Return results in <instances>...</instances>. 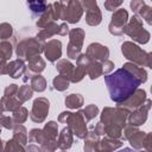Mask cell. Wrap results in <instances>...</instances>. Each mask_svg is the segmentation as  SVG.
Listing matches in <instances>:
<instances>
[{"mask_svg":"<svg viewBox=\"0 0 152 152\" xmlns=\"http://www.w3.org/2000/svg\"><path fill=\"white\" fill-rule=\"evenodd\" d=\"M65 124L70 127L74 135H76L78 139H84V137L88 133V128H87V121L84 119L82 110H78L76 113L70 112Z\"/></svg>","mask_w":152,"mask_h":152,"instance_id":"ba28073f","label":"cell"},{"mask_svg":"<svg viewBox=\"0 0 152 152\" xmlns=\"http://www.w3.org/2000/svg\"><path fill=\"white\" fill-rule=\"evenodd\" d=\"M45 42L38 39L37 37H30L20 40L15 46V55L18 58L28 61L36 55H40L44 50Z\"/></svg>","mask_w":152,"mask_h":152,"instance_id":"3957f363","label":"cell"},{"mask_svg":"<svg viewBox=\"0 0 152 152\" xmlns=\"http://www.w3.org/2000/svg\"><path fill=\"white\" fill-rule=\"evenodd\" d=\"M146 100V91L144 89H140V88H137L133 94H131L125 101L120 102V103H116V106H120L129 112L134 110L135 108L140 107Z\"/></svg>","mask_w":152,"mask_h":152,"instance_id":"7c38bea8","label":"cell"},{"mask_svg":"<svg viewBox=\"0 0 152 152\" xmlns=\"http://www.w3.org/2000/svg\"><path fill=\"white\" fill-rule=\"evenodd\" d=\"M45 66H46L45 61L40 57V55H36L27 61L26 69L32 74H40L45 69Z\"/></svg>","mask_w":152,"mask_h":152,"instance_id":"ffe728a7","label":"cell"},{"mask_svg":"<svg viewBox=\"0 0 152 152\" xmlns=\"http://www.w3.org/2000/svg\"><path fill=\"white\" fill-rule=\"evenodd\" d=\"M142 147H144L146 151H151V150H152V133H146L145 139H144Z\"/></svg>","mask_w":152,"mask_h":152,"instance_id":"f907efd6","label":"cell"},{"mask_svg":"<svg viewBox=\"0 0 152 152\" xmlns=\"http://www.w3.org/2000/svg\"><path fill=\"white\" fill-rule=\"evenodd\" d=\"M101 65H102V72L104 74V75H107V74H110L113 70H114V62H112V61H109V59H104V61H102L101 62Z\"/></svg>","mask_w":152,"mask_h":152,"instance_id":"7dc6e473","label":"cell"},{"mask_svg":"<svg viewBox=\"0 0 152 152\" xmlns=\"http://www.w3.org/2000/svg\"><path fill=\"white\" fill-rule=\"evenodd\" d=\"M84 76H86V70H84L83 68L76 65V66L74 68V70H72L70 77H69V81L72 82V83H78V82H81V81L83 80Z\"/></svg>","mask_w":152,"mask_h":152,"instance_id":"f35d334b","label":"cell"},{"mask_svg":"<svg viewBox=\"0 0 152 152\" xmlns=\"http://www.w3.org/2000/svg\"><path fill=\"white\" fill-rule=\"evenodd\" d=\"M99 144H100V138L97 134L94 133V131H88L87 135L84 137V151L86 152H93V151H99Z\"/></svg>","mask_w":152,"mask_h":152,"instance_id":"44dd1931","label":"cell"},{"mask_svg":"<svg viewBox=\"0 0 152 152\" xmlns=\"http://www.w3.org/2000/svg\"><path fill=\"white\" fill-rule=\"evenodd\" d=\"M55 1H59V0H55Z\"/></svg>","mask_w":152,"mask_h":152,"instance_id":"91938a15","label":"cell"},{"mask_svg":"<svg viewBox=\"0 0 152 152\" xmlns=\"http://www.w3.org/2000/svg\"><path fill=\"white\" fill-rule=\"evenodd\" d=\"M13 36V27L8 23L0 24V39L6 40Z\"/></svg>","mask_w":152,"mask_h":152,"instance_id":"b9f144b4","label":"cell"},{"mask_svg":"<svg viewBox=\"0 0 152 152\" xmlns=\"http://www.w3.org/2000/svg\"><path fill=\"white\" fill-rule=\"evenodd\" d=\"M14 140H17L19 144H21L23 146H25L28 141V135H27V129L25 128V126H23L21 124H14L13 126V137Z\"/></svg>","mask_w":152,"mask_h":152,"instance_id":"603a6c76","label":"cell"},{"mask_svg":"<svg viewBox=\"0 0 152 152\" xmlns=\"http://www.w3.org/2000/svg\"><path fill=\"white\" fill-rule=\"evenodd\" d=\"M140 19H145V21L148 24V25H151L152 24V7L151 6H148V5H144L141 8H140V11L138 12V14H137Z\"/></svg>","mask_w":152,"mask_h":152,"instance_id":"74e56055","label":"cell"},{"mask_svg":"<svg viewBox=\"0 0 152 152\" xmlns=\"http://www.w3.org/2000/svg\"><path fill=\"white\" fill-rule=\"evenodd\" d=\"M43 52L49 62H51V63L57 62L62 56V42L58 39L48 40L44 44Z\"/></svg>","mask_w":152,"mask_h":152,"instance_id":"4fadbf2b","label":"cell"},{"mask_svg":"<svg viewBox=\"0 0 152 152\" xmlns=\"http://www.w3.org/2000/svg\"><path fill=\"white\" fill-rule=\"evenodd\" d=\"M48 140H50V139H48V137L45 135L43 128L42 129L40 128H32L30 131V133H28V141L32 142V144L42 145L43 142H45Z\"/></svg>","mask_w":152,"mask_h":152,"instance_id":"f1b7e54d","label":"cell"},{"mask_svg":"<svg viewBox=\"0 0 152 152\" xmlns=\"http://www.w3.org/2000/svg\"><path fill=\"white\" fill-rule=\"evenodd\" d=\"M93 61H94V59H91L87 53H81V55L77 57V59H76V65H78V66L83 68L84 70H87V68L89 66V64H90Z\"/></svg>","mask_w":152,"mask_h":152,"instance_id":"7bdbcfd3","label":"cell"},{"mask_svg":"<svg viewBox=\"0 0 152 152\" xmlns=\"http://www.w3.org/2000/svg\"><path fill=\"white\" fill-rule=\"evenodd\" d=\"M69 26H68V24L66 23H63V24H61L59 25V27H58V34L59 36H66V34H69Z\"/></svg>","mask_w":152,"mask_h":152,"instance_id":"db71d44e","label":"cell"},{"mask_svg":"<svg viewBox=\"0 0 152 152\" xmlns=\"http://www.w3.org/2000/svg\"><path fill=\"white\" fill-rule=\"evenodd\" d=\"M18 86L15 83H12L10 86H7L4 90V95L5 96H17V93H18Z\"/></svg>","mask_w":152,"mask_h":152,"instance_id":"c3c4849f","label":"cell"},{"mask_svg":"<svg viewBox=\"0 0 152 152\" xmlns=\"http://www.w3.org/2000/svg\"><path fill=\"white\" fill-rule=\"evenodd\" d=\"M102 21V13L99 6L86 11V23L89 26H97Z\"/></svg>","mask_w":152,"mask_h":152,"instance_id":"7402d4cb","label":"cell"},{"mask_svg":"<svg viewBox=\"0 0 152 152\" xmlns=\"http://www.w3.org/2000/svg\"><path fill=\"white\" fill-rule=\"evenodd\" d=\"M50 109V102L46 97H38L33 101L30 112V119L36 124H42L45 121Z\"/></svg>","mask_w":152,"mask_h":152,"instance_id":"9c48e42d","label":"cell"},{"mask_svg":"<svg viewBox=\"0 0 152 152\" xmlns=\"http://www.w3.org/2000/svg\"><path fill=\"white\" fill-rule=\"evenodd\" d=\"M104 83L109 91L110 100L115 103L125 101L141 84L135 76L124 68L115 70L113 74H107L104 76Z\"/></svg>","mask_w":152,"mask_h":152,"instance_id":"6da1fadb","label":"cell"},{"mask_svg":"<svg viewBox=\"0 0 152 152\" xmlns=\"http://www.w3.org/2000/svg\"><path fill=\"white\" fill-rule=\"evenodd\" d=\"M145 135H146V133L139 129V131H137L132 137H129L127 140L129 141L131 146H132L134 150H140V148H142V144H144Z\"/></svg>","mask_w":152,"mask_h":152,"instance_id":"d6a6232c","label":"cell"},{"mask_svg":"<svg viewBox=\"0 0 152 152\" xmlns=\"http://www.w3.org/2000/svg\"><path fill=\"white\" fill-rule=\"evenodd\" d=\"M86 74L89 76L90 80H96V78H99L101 75H103L101 62H99V61H93V62L89 64V66L87 68Z\"/></svg>","mask_w":152,"mask_h":152,"instance_id":"4dcf8cb0","label":"cell"},{"mask_svg":"<svg viewBox=\"0 0 152 152\" xmlns=\"http://www.w3.org/2000/svg\"><path fill=\"white\" fill-rule=\"evenodd\" d=\"M144 5H145V1H144V0H132L131 4H129L131 10L134 12L135 15L138 14V12L140 11V8H141Z\"/></svg>","mask_w":152,"mask_h":152,"instance_id":"681fc988","label":"cell"},{"mask_svg":"<svg viewBox=\"0 0 152 152\" xmlns=\"http://www.w3.org/2000/svg\"><path fill=\"white\" fill-rule=\"evenodd\" d=\"M0 102L2 103V107L7 112H14L15 109H18L20 106H21V101H19L18 97L15 96H2L0 99Z\"/></svg>","mask_w":152,"mask_h":152,"instance_id":"d4e9b609","label":"cell"},{"mask_svg":"<svg viewBox=\"0 0 152 152\" xmlns=\"http://www.w3.org/2000/svg\"><path fill=\"white\" fill-rule=\"evenodd\" d=\"M0 135H1V128H0ZM4 150V146H2V140H1V137H0V151Z\"/></svg>","mask_w":152,"mask_h":152,"instance_id":"6f0895ef","label":"cell"},{"mask_svg":"<svg viewBox=\"0 0 152 152\" xmlns=\"http://www.w3.org/2000/svg\"><path fill=\"white\" fill-rule=\"evenodd\" d=\"M26 5L33 15H40L48 6L46 0H26Z\"/></svg>","mask_w":152,"mask_h":152,"instance_id":"484cf974","label":"cell"},{"mask_svg":"<svg viewBox=\"0 0 152 152\" xmlns=\"http://www.w3.org/2000/svg\"><path fill=\"white\" fill-rule=\"evenodd\" d=\"M62 5V14L61 19L65 20L69 24H76L81 20L83 14V7L80 0H69L68 4Z\"/></svg>","mask_w":152,"mask_h":152,"instance_id":"52a82bcc","label":"cell"},{"mask_svg":"<svg viewBox=\"0 0 152 152\" xmlns=\"http://www.w3.org/2000/svg\"><path fill=\"white\" fill-rule=\"evenodd\" d=\"M93 131H94V133H95V134H97L99 137L104 135V126H103V124H102L101 121H99V122L96 124V126H95V128H94Z\"/></svg>","mask_w":152,"mask_h":152,"instance_id":"f5cc1de1","label":"cell"},{"mask_svg":"<svg viewBox=\"0 0 152 152\" xmlns=\"http://www.w3.org/2000/svg\"><path fill=\"white\" fill-rule=\"evenodd\" d=\"M121 52L124 55V57L139 65V66H147V68H152L151 66V59H152V55L150 52H146L145 50H142L139 45H137L133 42H124L121 44Z\"/></svg>","mask_w":152,"mask_h":152,"instance_id":"7a4b0ae2","label":"cell"},{"mask_svg":"<svg viewBox=\"0 0 152 152\" xmlns=\"http://www.w3.org/2000/svg\"><path fill=\"white\" fill-rule=\"evenodd\" d=\"M56 20L55 18V13H53V7H52V4H48L46 6V10L39 15L36 25L39 27V28H43L45 26H48L49 24L53 23Z\"/></svg>","mask_w":152,"mask_h":152,"instance_id":"d6986e66","label":"cell"},{"mask_svg":"<svg viewBox=\"0 0 152 152\" xmlns=\"http://www.w3.org/2000/svg\"><path fill=\"white\" fill-rule=\"evenodd\" d=\"M74 68H75V65H74L70 61H68V59H58L57 63H56V69H57V71H58L61 75L66 76L68 78L70 77V75H71Z\"/></svg>","mask_w":152,"mask_h":152,"instance_id":"f546056e","label":"cell"},{"mask_svg":"<svg viewBox=\"0 0 152 152\" xmlns=\"http://www.w3.org/2000/svg\"><path fill=\"white\" fill-rule=\"evenodd\" d=\"M124 145L121 139H115V138H110L108 135H106L104 138L100 139V144H99V151H114L120 148Z\"/></svg>","mask_w":152,"mask_h":152,"instance_id":"e0dca14e","label":"cell"},{"mask_svg":"<svg viewBox=\"0 0 152 152\" xmlns=\"http://www.w3.org/2000/svg\"><path fill=\"white\" fill-rule=\"evenodd\" d=\"M84 30L81 27L71 28L69 31V43L66 46V56L70 59H77V57L82 53V46L84 42Z\"/></svg>","mask_w":152,"mask_h":152,"instance_id":"8992f818","label":"cell"},{"mask_svg":"<svg viewBox=\"0 0 152 152\" xmlns=\"http://www.w3.org/2000/svg\"><path fill=\"white\" fill-rule=\"evenodd\" d=\"M26 151H40V146L38 145H30L27 147H25Z\"/></svg>","mask_w":152,"mask_h":152,"instance_id":"9f6ffc18","label":"cell"},{"mask_svg":"<svg viewBox=\"0 0 152 152\" xmlns=\"http://www.w3.org/2000/svg\"><path fill=\"white\" fill-rule=\"evenodd\" d=\"M13 53V45L11 42L2 40L0 43V62L8 61Z\"/></svg>","mask_w":152,"mask_h":152,"instance_id":"836d02e7","label":"cell"},{"mask_svg":"<svg viewBox=\"0 0 152 152\" xmlns=\"http://www.w3.org/2000/svg\"><path fill=\"white\" fill-rule=\"evenodd\" d=\"M4 112H5V109H4V107H2V103L0 102V115H1Z\"/></svg>","mask_w":152,"mask_h":152,"instance_id":"680465c9","label":"cell"},{"mask_svg":"<svg viewBox=\"0 0 152 152\" xmlns=\"http://www.w3.org/2000/svg\"><path fill=\"white\" fill-rule=\"evenodd\" d=\"M43 131L45 133V135L48 137V139H57L58 135V124L55 121H49L44 125Z\"/></svg>","mask_w":152,"mask_h":152,"instance_id":"d590c367","label":"cell"},{"mask_svg":"<svg viewBox=\"0 0 152 152\" xmlns=\"http://www.w3.org/2000/svg\"><path fill=\"white\" fill-rule=\"evenodd\" d=\"M151 100L150 99H146L145 102L135 108L134 110L129 112L128 114V119H127V124H131V125H134V126H141L146 122L147 120V115H148V110L151 108Z\"/></svg>","mask_w":152,"mask_h":152,"instance_id":"8fae6325","label":"cell"},{"mask_svg":"<svg viewBox=\"0 0 152 152\" xmlns=\"http://www.w3.org/2000/svg\"><path fill=\"white\" fill-rule=\"evenodd\" d=\"M7 62L8 61L0 62V76L1 75H7Z\"/></svg>","mask_w":152,"mask_h":152,"instance_id":"11a10c76","label":"cell"},{"mask_svg":"<svg viewBox=\"0 0 152 152\" xmlns=\"http://www.w3.org/2000/svg\"><path fill=\"white\" fill-rule=\"evenodd\" d=\"M26 71L25 61L21 58H17L7 62V75L12 78H20Z\"/></svg>","mask_w":152,"mask_h":152,"instance_id":"9a60e30c","label":"cell"},{"mask_svg":"<svg viewBox=\"0 0 152 152\" xmlns=\"http://www.w3.org/2000/svg\"><path fill=\"white\" fill-rule=\"evenodd\" d=\"M124 0H106L104 1V8L109 12H114L122 5Z\"/></svg>","mask_w":152,"mask_h":152,"instance_id":"bcb514c9","label":"cell"},{"mask_svg":"<svg viewBox=\"0 0 152 152\" xmlns=\"http://www.w3.org/2000/svg\"><path fill=\"white\" fill-rule=\"evenodd\" d=\"M80 2H81V5H82L83 10H86V11H88V10L94 8V7L97 6L96 0H80Z\"/></svg>","mask_w":152,"mask_h":152,"instance_id":"816d5d0a","label":"cell"},{"mask_svg":"<svg viewBox=\"0 0 152 152\" xmlns=\"http://www.w3.org/2000/svg\"><path fill=\"white\" fill-rule=\"evenodd\" d=\"M86 53L94 61L102 62L104 59H108L109 57V49L100 43H91L88 45Z\"/></svg>","mask_w":152,"mask_h":152,"instance_id":"5bb4252c","label":"cell"},{"mask_svg":"<svg viewBox=\"0 0 152 152\" xmlns=\"http://www.w3.org/2000/svg\"><path fill=\"white\" fill-rule=\"evenodd\" d=\"M82 113L84 115L86 121H90L99 114V107L96 104H88L84 109H82Z\"/></svg>","mask_w":152,"mask_h":152,"instance_id":"ab89813d","label":"cell"},{"mask_svg":"<svg viewBox=\"0 0 152 152\" xmlns=\"http://www.w3.org/2000/svg\"><path fill=\"white\" fill-rule=\"evenodd\" d=\"M58 27H59V25H57L55 21L53 23H51V24H49L48 26H45V27H43L38 33H37V38L38 39H40V40H46V39H49V38H51V37H53V36H56V34H58Z\"/></svg>","mask_w":152,"mask_h":152,"instance_id":"cb8c5ba5","label":"cell"},{"mask_svg":"<svg viewBox=\"0 0 152 152\" xmlns=\"http://www.w3.org/2000/svg\"><path fill=\"white\" fill-rule=\"evenodd\" d=\"M32 95H33V89L31 88V86H27V84H23L18 89V93H17V97L23 103L28 101L30 99H32Z\"/></svg>","mask_w":152,"mask_h":152,"instance_id":"e575fe53","label":"cell"},{"mask_svg":"<svg viewBox=\"0 0 152 152\" xmlns=\"http://www.w3.org/2000/svg\"><path fill=\"white\" fill-rule=\"evenodd\" d=\"M57 148H58L57 139H50V140H48L40 145V151H43V152H52Z\"/></svg>","mask_w":152,"mask_h":152,"instance_id":"ee69618b","label":"cell"},{"mask_svg":"<svg viewBox=\"0 0 152 152\" xmlns=\"http://www.w3.org/2000/svg\"><path fill=\"white\" fill-rule=\"evenodd\" d=\"M74 142V134L69 126L64 127L57 135V146L59 150H69Z\"/></svg>","mask_w":152,"mask_h":152,"instance_id":"2e32d148","label":"cell"},{"mask_svg":"<svg viewBox=\"0 0 152 152\" xmlns=\"http://www.w3.org/2000/svg\"><path fill=\"white\" fill-rule=\"evenodd\" d=\"M14 121L11 116L7 115H0V128H6V129H13Z\"/></svg>","mask_w":152,"mask_h":152,"instance_id":"f6af8a7d","label":"cell"},{"mask_svg":"<svg viewBox=\"0 0 152 152\" xmlns=\"http://www.w3.org/2000/svg\"><path fill=\"white\" fill-rule=\"evenodd\" d=\"M122 68L126 69L128 72H131L133 76H135L141 83H145L147 81V71L142 66H139L132 62H126V63H124Z\"/></svg>","mask_w":152,"mask_h":152,"instance_id":"ac0fdd59","label":"cell"},{"mask_svg":"<svg viewBox=\"0 0 152 152\" xmlns=\"http://www.w3.org/2000/svg\"><path fill=\"white\" fill-rule=\"evenodd\" d=\"M12 113H13L12 119H13L14 124H24L28 118V110L25 107H21V106Z\"/></svg>","mask_w":152,"mask_h":152,"instance_id":"8d00e7d4","label":"cell"},{"mask_svg":"<svg viewBox=\"0 0 152 152\" xmlns=\"http://www.w3.org/2000/svg\"><path fill=\"white\" fill-rule=\"evenodd\" d=\"M128 114H129V110H127L120 106H116L115 108L104 107L101 113L100 121L103 125H116V126H120L121 128H124L127 124Z\"/></svg>","mask_w":152,"mask_h":152,"instance_id":"5b68a950","label":"cell"},{"mask_svg":"<svg viewBox=\"0 0 152 152\" xmlns=\"http://www.w3.org/2000/svg\"><path fill=\"white\" fill-rule=\"evenodd\" d=\"M110 23L108 25V30L113 36H121L124 34V26L128 21V12L125 8H118L114 11L110 18Z\"/></svg>","mask_w":152,"mask_h":152,"instance_id":"30bf717a","label":"cell"},{"mask_svg":"<svg viewBox=\"0 0 152 152\" xmlns=\"http://www.w3.org/2000/svg\"><path fill=\"white\" fill-rule=\"evenodd\" d=\"M64 103L68 108L70 109H78L83 106L84 103V99L81 94H70L65 97Z\"/></svg>","mask_w":152,"mask_h":152,"instance_id":"83f0119b","label":"cell"},{"mask_svg":"<svg viewBox=\"0 0 152 152\" xmlns=\"http://www.w3.org/2000/svg\"><path fill=\"white\" fill-rule=\"evenodd\" d=\"M30 86L33 89V91L42 93V91H44L46 89V80L40 74H34L30 78Z\"/></svg>","mask_w":152,"mask_h":152,"instance_id":"4316f807","label":"cell"},{"mask_svg":"<svg viewBox=\"0 0 152 152\" xmlns=\"http://www.w3.org/2000/svg\"><path fill=\"white\" fill-rule=\"evenodd\" d=\"M4 151L6 152H13V151H25V146H23L21 144H19L17 140H14L13 138L7 140L5 142L4 146Z\"/></svg>","mask_w":152,"mask_h":152,"instance_id":"60d3db41","label":"cell"},{"mask_svg":"<svg viewBox=\"0 0 152 152\" xmlns=\"http://www.w3.org/2000/svg\"><path fill=\"white\" fill-rule=\"evenodd\" d=\"M52 86H53V89L57 90V91H64L69 88L70 86V81L66 76H63V75H57L53 80H52Z\"/></svg>","mask_w":152,"mask_h":152,"instance_id":"1f68e13d","label":"cell"},{"mask_svg":"<svg viewBox=\"0 0 152 152\" xmlns=\"http://www.w3.org/2000/svg\"><path fill=\"white\" fill-rule=\"evenodd\" d=\"M124 33H126L129 38L133 39V42L138 44H146L150 40V32L142 27V19H140L138 15H133L131 19H128L127 24L124 26Z\"/></svg>","mask_w":152,"mask_h":152,"instance_id":"277c9868","label":"cell"}]
</instances>
